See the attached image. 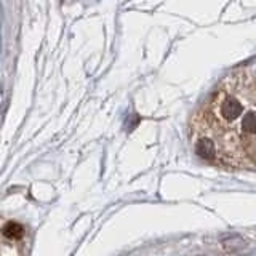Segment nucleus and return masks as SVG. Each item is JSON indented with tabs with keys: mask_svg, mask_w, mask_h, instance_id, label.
Instances as JSON below:
<instances>
[{
	"mask_svg": "<svg viewBox=\"0 0 256 256\" xmlns=\"http://www.w3.org/2000/svg\"><path fill=\"white\" fill-rule=\"evenodd\" d=\"M22 234H24V228L18 222H8L6 226L4 228V236L8 237V238H12V240L21 238Z\"/></svg>",
	"mask_w": 256,
	"mask_h": 256,
	"instance_id": "obj_1",
	"label": "nucleus"
}]
</instances>
